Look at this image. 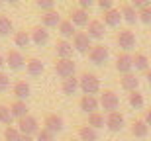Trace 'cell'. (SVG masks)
Masks as SVG:
<instances>
[{
	"instance_id": "6da1fadb",
	"label": "cell",
	"mask_w": 151,
	"mask_h": 141,
	"mask_svg": "<svg viewBox=\"0 0 151 141\" xmlns=\"http://www.w3.org/2000/svg\"><path fill=\"white\" fill-rule=\"evenodd\" d=\"M78 88L86 96H94L96 92H100V79L92 73H83L78 79Z\"/></svg>"
},
{
	"instance_id": "7a4b0ae2",
	"label": "cell",
	"mask_w": 151,
	"mask_h": 141,
	"mask_svg": "<svg viewBox=\"0 0 151 141\" xmlns=\"http://www.w3.org/2000/svg\"><path fill=\"white\" fill-rule=\"evenodd\" d=\"M98 102H100V106L104 108L108 114L118 112V106H120V98H118V94L114 90H102Z\"/></svg>"
},
{
	"instance_id": "3957f363",
	"label": "cell",
	"mask_w": 151,
	"mask_h": 141,
	"mask_svg": "<svg viewBox=\"0 0 151 141\" xmlns=\"http://www.w3.org/2000/svg\"><path fill=\"white\" fill-rule=\"evenodd\" d=\"M41 130L37 124V120L34 118V116H26V118L18 120V131L22 133V135H37V131Z\"/></svg>"
},
{
	"instance_id": "277c9868",
	"label": "cell",
	"mask_w": 151,
	"mask_h": 141,
	"mask_svg": "<svg viewBox=\"0 0 151 141\" xmlns=\"http://www.w3.org/2000/svg\"><path fill=\"white\" fill-rule=\"evenodd\" d=\"M116 43L124 49V53H128L135 47V34L132 29H120L116 34Z\"/></svg>"
},
{
	"instance_id": "5b68a950",
	"label": "cell",
	"mask_w": 151,
	"mask_h": 141,
	"mask_svg": "<svg viewBox=\"0 0 151 141\" xmlns=\"http://www.w3.org/2000/svg\"><path fill=\"white\" fill-rule=\"evenodd\" d=\"M55 73L63 80L69 77H75V61L73 59H55Z\"/></svg>"
},
{
	"instance_id": "8992f818",
	"label": "cell",
	"mask_w": 151,
	"mask_h": 141,
	"mask_svg": "<svg viewBox=\"0 0 151 141\" xmlns=\"http://www.w3.org/2000/svg\"><path fill=\"white\" fill-rule=\"evenodd\" d=\"M108 57H110V51H108L106 45H102V43L92 45V49L88 51V59L94 63V65H104V63L108 61Z\"/></svg>"
},
{
	"instance_id": "52a82bcc",
	"label": "cell",
	"mask_w": 151,
	"mask_h": 141,
	"mask_svg": "<svg viewBox=\"0 0 151 141\" xmlns=\"http://www.w3.org/2000/svg\"><path fill=\"white\" fill-rule=\"evenodd\" d=\"M73 49H77L78 53H88L92 49V43H90V37L86 31H77L73 37Z\"/></svg>"
},
{
	"instance_id": "ba28073f",
	"label": "cell",
	"mask_w": 151,
	"mask_h": 141,
	"mask_svg": "<svg viewBox=\"0 0 151 141\" xmlns=\"http://www.w3.org/2000/svg\"><path fill=\"white\" fill-rule=\"evenodd\" d=\"M43 125H45V130H49L51 133H61L65 130V122L57 114H47L45 120H43Z\"/></svg>"
},
{
	"instance_id": "9c48e42d",
	"label": "cell",
	"mask_w": 151,
	"mask_h": 141,
	"mask_svg": "<svg viewBox=\"0 0 151 141\" xmlns=\"http://www.w3.org/2000/svg\"><path fill=\"white\" fill-rule=\"evenodd\" d=\"M116 71L122 74H129L134 71V55L129 53H120L116 59Z\"/></svg>"
},
{
	"instance_id": "30bf717a",
	"label": "cell",
	"mask_w": 151,
	"mask_h": 141,
	"mask_svg": "<svg viewBox=\"0 0 151 141\" xmlns=\"http://www.w3.org/2000/svg\"><path fill=\"white\" fill-rule=\"evenodd\" d=\"M6 65L12 71H20L26 65V59H24V55L18 49H8V53H6Z\"/></svg>"
},
{
	"instance_id": "8fae6325",
	"label": "cell",
	"mask_w": 151,
	"mask_h": 141,
	"mask_svg": "<svg viewBox=\"0 0 151 141\" xmlns=\"http://www.w3.org/2000/svg\"><path fill=\"white\" fill-rule=\"evenodd\" d=\"M29 35H32V41H34L35 45L43 47L47 41H49V31H47V28H43V26H35V28L29 29Z\"/></svg>"
},
{
	"instance_id": "7c38bea8",
	"label": "cell",
	"mask_w": 151,
	"mask_h": 141,
	"mask_svg": "<svg viewBox=\"0 0 151 141\" xmlns=\"http://www.w3.org/2000/svg\"><path fill=\"white\" fill-rule=\"evenodd\" d=\"M78 106H81V110H83V112H86L90 116V114L98 112L100 102H98V98H96V96H86V94H84L83 98L78 100Z\"/></svg>"
},
{
	"instance_id": "4fadbf2b",
	"label": "cell",
	"mask_w": 151,
	"mask_h": 141,
	"mask_svg": "<svg viewBox=\"0 0 151 141\" xmlns=\"http://www.w3.org/2000/svg\"><path fill=\"white\" fill-rule=\"evenodd\" d=\"M124 124H126V120H124V116L120 112H112L106 116V127L110 131H122Z\"/></svg>"
},
{
	"instance_id": "5bb4252c",
	"label": "cell",
	"mask_w": 151,
	"mask_h": 141,
	"mask_svg": "<svg viewBox=\"0 0 151 141\" xmlns=\"http://www.w3.org/2000/svg\"><path fill=\"white\" fill-rule=\"evenodd\" d=\"M71 24L73 26H78V28H84V26H88V12L81 10V8H73L71 10Z\"/></svg>"
},
{
	"instance_id": "9a60e30c",
	"label": "cell",
	"mask_w": 151,
	"mask_h": 141,
	"mask_svg": "<svg viewBox=\"0 0 151 141\" xmlns=\"http://www.w3.org/2000/svg\"><path fill=\"white\" fill-rule=\"evenodd\" d=\"M55 53H57V59H71V55H73V43H69L67 39H59L55 43Z\"/></svg>"
},
{
	"instance_id": "2e32d148",
	"label": "cell",
	"mask_w": 151,
	"mask_h": 141,
	"mask_svg": "<svg viewBox=\"0 0 151 141\" xmlns=\"http://www.w3.org/2000/svg\"><path fill=\"white\" fill-rule=\"evenodd\" d=\"M88 37L90 39H100V37H104V22H100V20H90L88 22Z\"/></svg>"
},
{
	"instance_id": "e0dca14e",
	"label": "cell",
	"mask_w": 151,
	"mask_h": 141,
	"mask_svg": "<svg viewBox=\"0 0 151 141\" xmlns=\"http://www.w3.org/2000/svg\"><path fill=\"white\" fill-rule=\"evenodd\" d=\"M41 22H43V28H59L61 16H59V12H57V10L43 12V14H41Z\"/></svg>"
},
{
	"instance_id": "ac0fdd59",
	"label": "cell",
	"mask_w": 151,
	"mask_h": 141,
	"mask_svg": "<svg viewBox=\"0 0 151 141\" xmlns=\"http://www.w3.org/2000/svg\"><path fill=\"white\" fill-rule=\"evenodd\" d=\"M120 84H122L124 90H128V92H135L137 90V86H139V79L135 77L134 73H129V74H122V79H120Z\"/></svg>"
},
{
	"instance_id": "d6986e66",
	"label": "cell",
	"mask_w": 151,
	"mask_h": 141,
	"mask_svg": "<svg viewBox=\"0 0 151 141\" xmlns=\"http://www.w3.org/2000/svg\"><path fill=\"white\" fill-rule=\"evenodd\" d=\"M120 14H122V20H126L128 24H135V20H137V10L128 2L120 6Z\"/></svg>"
},
{
	"instance_id": "ffe728a7",
	"label": "cell",
	"mask_w": 151,
	"mask_h": 141,
	"mask_svg": "<svg viewBox=\"0 0 151 141\" xmlns=\"http://www.w3.org/2000/svg\"><path fill=\"white\" fill-rule=\"evenodd\" d=\"M29 94H32V88H29V84L26 82V80H18L16 84H14V96H16L18 100L24 102Z\"/></svg>"
},
{
	"instance_id": "44dd1931",
	"label": "cell",
	"mask_w": 151,
	"mask_h": 141,
	"mask_svg": "<svg viewBox=\"0 0 151 141\" xmlns=\"http://www.w3.org/2000/svg\"><path fill=\"white\" fill-rule=\"evenodd\" d=\"M78 137H81V141H98V131L90 127L88 124H84L78 127Z\"/></svg>"
},
{
	"instance_id": "7402d4cb",
	"label": "cell",
	"mask_w": 151,
	"mask_h": 141,
	"mask_svg": "<svg viewBox=\"0 0 151 141\" xmlns=\"http://www.w3.org/2000/svg\"><path fill=\"white\" fill-rule=\"evenodd\" d=\"M26 69H28V74L29 77H39V74L43 73V63L39 61V59H35V57H32V59H28L26 61Z\"/></svg>"
},
{
	"instance_id": "603a6c76",
	"label": "cell",
	"mask_w": 151,
	"mask_h": 141,
	"mask_svg": "<svg viewBox=\"0 0 151 141\" xmlns=\"http://www.w3.org/2000/svg\"><path fill=\"white\" fill-rule=\"evenodd\" d=\"M10 112H12V116H14L16 120H22V118H26V116H29L28 114V106H26V102H22V100L12 102L10 104Z\"/></svg>"
},
{
	"instance_id": "cb8c5ba5",
	"label": "cell",
	"mask_w": 151,
	"mask_h": 141,
	"mask_svg": "<svg viewBox=\"0 0 151 141\" xmlns=\"http://www.w3.org/2000/svg\"><path fill=\"white\" fill-rule=\"evenodd\" d=\"M147 133H149V125L143 122V120H135L134 124H132V135L134 137H147Z\"/></svg>"
},
{
	"instance_id": "d4e9b609",
	"label": "cell",
	"mask_w": 151,
	"mask_h": 141,
	"mask_svg": "<svg viewBox=\"0 0 151 141\" xmlns=\"http://www.w3.org/2000/svg\"><path fill=\"white\" fill-rule=\"evenodd\" d=\"M120 22H122V14H120V10L112 8L110 12H104V24H106V26L116 28V26H120Z\"/></svg>"
},
{
	"instance_id": "484cf974",
	"label": "cell",
	"mask_w": 151,
	"mask_h": 141,
	"mask_svg": "<svg viewBox=\"0 0 151 141\" xmlns=\"http://www.w3.org/2000/svg\"><path fill=\"white\" fill-rule=\"evenodd\" d=\"M61 90H63V94H67V96L75 94V92L78 90V79H75V77H69V79H65V80L61 82Z\"/></svg>"
},
{
	"instance_id": "4316f807",
	"label": "cell",
	"mask_w": 151,
	"mask_h": 141,
	"mask_svg": "<svg viewBox=\"0 0 151 141\" xmlns=\"http://www.w3.org/2000/svg\"><path fill=\"white\" fill-rule=\"evenodd\" d=\"M134 69L135 71H141V73H147L149 71V59L143 53H135L134 55Z\"/></svg>"
},
{
	"instance_id": "83f0119b",
	"label": "cell",
	"mask_w": 151,
	"mask_h": 141,
	"mask_svg": "<svg viewBox=\"0 0 151 141\" xmlns=\"http://www.w3.org/2000/svg\"><path fill=\"white\" fill-rule=\"evenodd\" d=\"M14 43H16L18 47H29V43H32V35H29V31H26V29L16 31V34H14Z\"/></svg>"
},
{
	"instance_id": "f1b7e54d",
	"label": "cell",
	"mask_w": 151,
	"mask_h": 141,
	"mask_svg": "<svg viewBox=\"0 0 151 141\" xmlns=\"http://www.w3.org/2000/svg\"><path fill=\"white\" fill-rule=\"evenodd\" d=\"M59 34H61L63 39H67V37H75V26L71 24V20H61L59 24Z\"/></svg>"
},
{
	"instance_id": "f546056e",
	"label": "cell",
	"mask_w": 151,
	"mask_h": 141,
	"mask_svg": "<svg viewBox=\"0 0 151 141\" xmlns=\"http://www.w3.org/2000/svg\"><path fill=\"white\" fill-rule=\"evenodd\" d=\"M104 124H106V118H104V114L94 112V114H90V116H88V125H90V127L98 130V127H104Z\"/></svg>"
},
{
	"instance_id": "4dcf8cb0",
	"label": "cell",
	"mask_w": 151,
	"mask_h": 141,
	"mask_svg": "<svg viewBox=\"0 0 151 141\" xmlns=\"http://www.w3.org/2000/svg\"><path fill=\"white\" fill-rule=\"evenodd\" d=\"M10 31H14V26H12V20L4 14H0V35H8Z\"/></svg>"
},
{
	"instance_id": "1f68e13d",
	"label": "cell",
	"mask_w": 151,
	"mask_h": 141,
	"mask_svg": "<svg viewBox=\"0 0 151 141\" xmlns=\"http://www.w3.org/2000/svg\"><path fill=\"white\" fill-rule=\"evenodd\" d=\"M128 102H129V106H132V108L139 110V108H143V94H139L137 90H135V92H129Z\"/></svg>"
},
{
	"instance_id": "d6a6232c",
	"label": "cell",
	"mask_w": 151,
	"mask_h": 141,
	"mask_svg": "<svg viewBox=\"0 0 151 141\" xmlns=\"http://www.w3.org/2000/svg\"><path fill=\"white\" fill-rule=\"evenodd\" d=\"M12 120H14V116H12V112H10V106L0 104V122L6 124V125H12Z\"/></svg>"
},
{
	"instance_id": "836d02e7",
	"label": "cell",
	"mask_w": 151,
	"mask_h": 141,
	"mask_svg": "<svg viewBox=\"0 0 151 141\" xmlns=\"http://www.w3.org/2000/svg\"><path fill=\"white\" fill-rule=\"evenodd\" d=\"M20 131H18V127H12V125H8L4 130V141H18L20 139Z\"/></svg>"
},
{
	"instance_id": "e575fe53",
	"label": "cell",
	"mask_w": 151,
	"mask_h": 141,
	"mask_svg": "<svg viewBox=\"0 0 151 141\" xmlns=\"http://www.w3.org/2000/svg\"><path fill=\"white\" fill-rule=\"evenodd\" d=\"M35 141H55V133H51L49 130L41 127L37 131V135H35Z\"/></svg>"
},
{
	"instance_id": "d590c367",
	"label": "cell",
	"mask_w": 151,
	"mask_h": 141,
	"mask_svg": "<svg viewBox=\"0 0 151 141\" xmlns=\"http://www.w3.org/2000/svg\"><path fill=\"white\" fill-rule=\"evenodd\" d=\"M137 20H141L143 24H151V4H147L145 8L137 12Z\"/></svg>"
},
{
	"instance_id": "8d00e7d4",
	"label": "cell",
	"mask_w": 151,
	"mask_h": 141,
	"mask_svg": "<svg viewBox=\"0 0 151 141\" xmlns=\"http://www.w3.org/2000/svg\"><path fill=\"white\" fill-rule=\"evenodd\" d=\"M35 6H37L39 10H43V12L55 10V2H53V0H35Z\"/></svg>"
},
{
	"instance_id": "74e56055",
	"label": "cell",
	"mask_w": 151,
	"mask_h": 141,
	"mask_svg": "<svg viewBox=\"0 0 151 141\" xmlns=\"http://www.w3.org/2000/svg\"><path fill=\"white\" fill-rule=\"evenodd\" d=\"M8 88H10V79L4 73H0V92H6Z\"/></svg>"
},
{
	"instance_id": "f35d334b",
	"label": "cell",
	"mask_w": 151,
	"mask_h": 141,
	"mask_svg": "<svg viewBox=\"0 0 151 141\" xmlns=\"http://www.w3.org/2000/svg\"><path fill=\"white\" fill-rule=\"evenodd\" d=\"M98 6H100V10L110 12L114 8V2H112V0H98Z\"/></svg>"
},
{
	"instance_id": "ab89813d",
	"label": "cell",
	"mask_w": 151,
	"mask_h": 141,
	"mask_svg": "<svg viewBox=\"0 0 151 141\" xmlns=\"http://www.w3.org/2000/svg\"><path fill=\"white\" fill-rule=\"evenodd\" d=\"M92 6H94V0H78V8H81V10H88V8H92Z\"/></svg>"
},
{
	"instance_id": "60d3db41",
	"label": "cell",
	"mask_w": 151,
	"mask_h": 141,
	"mask_svg": "<svg viewBox=\"0 0 151 141\" xmlns=\"http://www.w3.org/2000/svg\"><path fill=\"white\" fill-rule=\"evenodd\" d=\"M143 122H145L147 125H151V110H147L145 116H143Z\"/></svg>"
},
{
	"instance_id": "b9f144b4",
	"label": "cell",
	"mask_w": 151,
	"mask_h": 141,
	"mask_svg": "<svg viewBox=\"0 0 151 141\" xmlns=\"http://www.w3.org/2000/svg\"><path fill=\"white\" fill-rule=\"evenodd\" d=\"M18 141H35V139L32 135H20V139H18Z\"/></svg>"
},
{
	"instance_id": "7bdbcfd3",
	"label": "cell",
	"mask_w": 151,
	"mask_h": 141,
	"mask_svg": "<svg viewBox=\"0 0 151 141\" xmlns=\"http://www.w3.org/2000/svg\"><path fill=\"white\" fill-rule=\"evenodd\" d=\"M4 65H6V59L2 55H0V73H2V69H4Z\"/></svg>"
},
{
	"instance_id": "ee69618b",
	"label": "cell",
	"mask_w": 151,
	"mask_h": 141,
	"mask_svg": "<svg viewBox=\"0 0 151 141\" xmlns=\"http://www.w3.org/2000/svg\"><path fill=\"white\" fill-rule=\"evenodd\" d=\"M145 79H147V82H149V86H151V69L145 73Z\"/></svg>"
},
{
	"instance_id": "f6af8a7d",
	"label": "cell",
	"mask_w": 151,
	"mask_h": 141,
	"mask_svg": "<svg viewBox=\"0 0 151 141\" xmlns=\"http://www.w3.org/2000/svg\"><path fill=\"white\" fill-rule=\"evenodd\" d=\"M71 141H81V139H71Z\"/></svg>"
},
{
	"instance_id": "bcb514c9",
	"label": "cell",
	"mask_w": 151,
	"mask_h": 141,
	"mask_svg": "<svg viewBox=\"0 0 151 141\" xmlns=\"http://www.w3.org/2000/svg\"><path fill=\"white\" fill-rule=\"evenodd\" d=\"M0 8H2V2H0Z\"/></svg>"
}]
</instances>
